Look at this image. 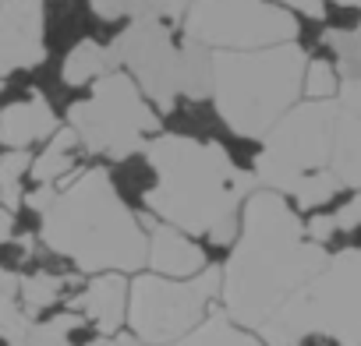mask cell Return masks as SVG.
Wrapping results in <instances>:
<instances>
[{"mask_svg": "<svg viewBox=\"0 0 361 346\" xmlns=\"http://www.w3.org/2000/svg\"><path fill=\"white\" fill-rule=\"evenodd\" d=\"M326 11L329 8H340V11H361V0H322Z\"/></svg>", "mask_w": 361, "mask_h": 346, "instance_id": "25", "label": "cell"}, {"mask_svg": "<svg viewBox=\"0 0 361 346\" xmlns=\"http://www.w3.org/2000/svg\"><path fill=\"white\" fill-rule=\"evenodd\" d=\"M142 155L152 169V188L138 216L185 230L206 244L209 262L220 255L224 265L241 230V209L259 188L252 169H245L227 145L180 131H159Z\"/></svg>", "mask_w": 361, "mask_h": 346, "instance_id": "1", "label": "cell"}, {"mask_svg": "<svg viewBox=\"0 0 361 346\" xmlns=\"http://www.w3.org/2000/svg\"><path fill=\"white\" fill-rule=\"evenodd\" d=\"M114 68L124 71L156 113H173L177 103L213 96V50L180 39V29L159 18L128 22L110 43Z\"/></svg>", "mask_w": 361, "mask_h": 346, "instance_id": "5", "label": "cell"}, {"mask_svg": "<svg viewBox=\"0 0 361 346\" xmlns=\"http://www.w3.org/2000/svg\"><path fill=\"white\" fill-rule=\"evenodd\" d=\"M15 286H18V276H11V272L0 269V293H4V290H15Z\"/></svg>", "mask_w": 361, "mask_h": 346, "instance_id": "26", "label": "cell"}, {"mask_svg": "<svg viewBox=\"0 0 361 346\" xmlns=\"http://www.w3.org/2000/svg\"><path fill=\"white\" fill-rule=\"evenodd\" d=\"M329 169L336 173V181L343 184L347 195L361 191V120L343 113L336 117L333 127V155H329Z\"/></svg>", "mask_w": 361, "mask_h": 346, "instance_id": "16", "label": "cell"}, {"mask_svg": "<svg viewBox=\"0 0 361 346\" xmlns=\"http://www.w3.org/2000/svg\"><path fill=\"white\" fill-rule=\"evenodd\" d=\"M15 233H18V219H15V212L0 209V244H4V241H11Z\"/></svg>", "mask_w": 361, "mask_h": 346, "instance_id": "24", "label": "cell"}, {"mask_svg": "<svg viewBox=\"0 0 361 346\" xmlns=\"http://www.w3.org/2000/svg\"><path fill=\"white\" fill-rule=\"evenodd\" d=\"M121 342L124 346H138L128 332H121ZM170 346H266L255 332H248V328H241L238 321H231L227 314H224V307H213V314L192 332V335H185L180 342H170Z\"/></svg>", "mask_w": 361, "mask_h": 346, "instance_id": "18", "label": "cell"}, {"mask_svg": "<svg viewBox=\"0 0 361 346\" xmlns=\"http://www.w3.org/2000/svg\"><path fill=\"white\" fill-rule=\"evenodd\" d=\"M308 53L301 43L248 50V53H213V110L220 124L245 138L262 141L269 127L301 103Z\"/></svg>", "mask_w": 361, "mask_h": 346, "instance_id": "4", "label": "cell"}, {"mask_svg": "<svg viewBox=\"0 0 361 346\" xmlns=\"http://www.w3.org/2000/svg\"><path fill=\"white\" fill-rule=\"evenodd\" d=\"M340 96V75L336 64L329 57H308L305 64V85H301V99L308 103H329Z\"/></svg>", "mask_w": 361, "mask_h": 346, "instance_id": "21", "label": "cell"}, {"mask_svg": "<svg viewBox=\"0 0 361 346\" xmlns=\"http://www.w3.org/2000/svg\"><path fill=\"white\" fill-rule=\"evenodd\" d=\"M0 4H4V0H0Z\"/></svg>", "mask_w": 361, "mask_h": 346, "instance_id": "27", "label": "cell"}, {"mask_svg": "<svg viewBox=\"0 0 361 346\" xmlns=\"http://www.w3.org/2000/svg\"><path fill=\"white\" fill-rule=\"evenodd\" d=\"M336 117H340L336 99L329 103L301 99L290 113H283L269 127V134L259 141V152L252 155L255 184L290 198L294 188H301L308 177L326 173L329 155H333Z\"/></svg>", "mask_w": 361, "mask_h": 346, "instance_id": "9", "label": "cell"}, {"mask_svg": "<svg viewBox=\"0 0 361 346\" xmlns=\"http://www.w3.org/2000/svg\"><path fill=\"white\" fill-rule=\"evenodd\" d=\"M128 286H131V276H121V272L85 276L64 307L82 314L99 335L114 339L128 325Z\"/></svg>", "mask_w": 361, "mask_h": 346, "instance_id": "12", "label": "cell"}, {"mask_svg": "<svg viewBox=\"0 0 361 346\" xmlns=\"http://www.w3.org/2000/svg\"><path fill=\"white\" fill-rule=\"evenodd\" d=\"M142 223H145V233H149L145 272H156V276H166V279H195L213 265L206 244L188 237L185 230L166 226L152 216H142Z\"/></svg>", "mask_w": 361, "mask_h": 346, "instance_id": "13", "label": "cell"}, {"mask_svg": "<svg viewBox=\"0 0 361 346\" xmlns=\"http://www.w3.org/2000/svg\"><path fill=\"white\" fill-rule=\"evenodd\" d=\"M266 346H361V248L329 255L326 269L305 283L259 332Z\"/></svg>", "mask_w": 361, "mask_h": 346, "instance_id": "6", "label": "cell"}, {"mask_svg": "<svg viewBox=\"0 0 361 346\" xmlns=\"http://www.w3.org/2000/svg\"><path fill=\"white\" fill-rule=\"evenodd\" d=\"M64 124L78 134L85 155L114 166L142 155L145 145L163 131V117L124 71L103 75L92 89H85L82 99L68 103Z\"/></svg>", "mask_w": 361, "mask_h": 346, "instance_id": "7", "label": "cell"}, {"mask_svg": "<svg viewBox=\"0 0 361 346\" xmlns=\"http://www.w3.org/2000/svg\"><path fill=\"white\" fill-rule=\"evenodd\" d=\"M82 155H85V148H82L78 134L68 124H61L57 134L47 145H39V152H32L29 188H61L82 169Z\"/></svg>", "mask_w": 361, "mask_h": 346, "instance_id": "15", "label": "cell"}, {"mask_svg": "<svg viewBox=\"0 0 361 346\" xmlns=\"http://www.w3.org/2000/svg\"><path fill=\"white\" fill-rule=\"evenodd\" d=\"M322 46L329 50L340 82H361V22L322 32Z\"/></svg>", "mask_w": 361, "mask_h": 346, "instance_id": "19", "label": "cell"}, {"mask_svg": "<svg viewBox=\"0 0 361 346\" xmlns=\"http://www.w3.org/2000/svg\"><path fill=\"white\" fill-rule=\"evenodd\" d=\"M224 272L209 265L195 279H166L156 272L131 276L128 286V325L124 332L138 346H170L192 335L213 307H220Z\"/></svg>", "mask_w": 361, "mask_h": 346, "instance_id": "8", "label": "cell"}, {"mask_svg": "<svg viewBox=\"0 0 361 346\" xmlns=\"http://www.w3.org/2000/svg\"><path fill=\"white\" fill-rule=\"evenodd\" d=\"M336 106L350 117L361 120V82H340V96H336Z\"/></svg>", "mask_w": 361, "mask_h": 346, "instance_id": "22", "label": "cell"}, {"mask_svg": "<svg viewBox=\"0 0 361 346\" xmlns=\"http://www.w3.org/2000/svg\"><path fill=\"white\" fill-rule=\"evenodd\" d=\"M329 262V251L305 237L301 212L276 191L255 188L241 209L238 241L220 265V307L231 321L259 332Z\"/></svg>", "mask_w": 361, "mask_h": 346, "instance_id": "2", "label": "cell"}, {"mask_svg": "<svg viewBox=\"0 0 361 346\" xmlns=\"http://www.w3.org/2000/svg\"><path fill=\"white\" fill-rule=\"evenodd\" d=\"M36 241L82 276L145 272V223L121 198L110 169L99 162L82 166L71 181L57 188L54 202L39 212Z\"/></svg>", "mask_w": 361, "mask_h": 346, "instance_id": "3", "label": "cell"}, {"mask_svg": "<svg viewBox=\"0 0 361 346\" xmlns=\"http://www.w3.org/2000/svg\"><path fill=\"white\" fill-rule=\"evenodd\" d=\"M61 127L54 103L43 92H22L18 99L0 106V152H32L47 145Z\"/></svg>", "mask_w": 361, "mask_h": 346, "instance_id": "14", "label": "cell"}, {"mask_svg": "<svg viewBox=\"0 0 361 346\" xmlns=\"http://www.w3.org/2000/svg\"><path fill=\"white\" fill-rule=\"evenodd\" d=\"M301 18L276 0H192L180 39L213 53H248L298 43Z\"/></svg>", "mask_w": 361, "mask_h": 346, "instance_id": "10", "label": "cell"}, {"mask_svg": "<svg viewBox=\"0 0 361 346\" xmlns=\"http://www.w3.org/2000/svg\"><path fill=\"white\" fill-rule=\"evenodd\" d=\"M47 60V0L0 4V82Z\"/></svg>", "mask_w": 361, "mask_h": 346, "instance_id": "11", "label": "cell"}, {"mask_svg": "<svg viewBox=\"0 0 361 346\" xmlns=\"http://www.w3.org/2000/svg\"><path fill=\"white\" fill-rule=\"evenodd\" d=\"M29 169H32V152H0V209L22 212L25 202V184H29Z\"/></svg>", "mask_w": 361, "mask_h": 346, "instance_id": "20", "label": "cell"}, {"mask_svg": "<svg viewBox=\"0 0 361 346\" xmlns=\"http://www.w3.org/2000/svg\"><path fill=\"white\" fill-rule=\"evenodd\" d=\"M110 71H117V68H114L110 46L99 43V39H78L68 50V57L61 60V82H64V89H92Z\"/></svg>", "mask_w": 361, "mask_h": 346, "instance_id": "17", "label": "cell"}, {"mask_svg": "<svg viewBox=\"0 0 361 346\" xmlns=\"http://www.w3.org/2000/svg\"><path fill=\"white\" fill-rule=\"evenodd\" d=\"M280 8H287V11H294V15H305V18H326V4L322 0H276Z\"/></svg>", "mask_w": 361, "mask_h": 346, "instance_id": "23", "label": "cell"}]
</instances>
